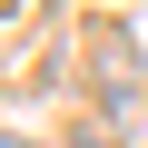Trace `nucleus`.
<instances>
[{"mask_svg":"<svg viewBox=\"0 0 148 148\" xmlns=\"http://www.w3.org/2000/svg\"><path fill=\"white\" fill-rule=\"evenodd\" d=\"M59 148H128V138H119V128H99V119H89V128H69V138H59Z\"/></svg>","mask_w":148,"mask_h":148,"instance_id":"obj_1","label":"nucleus"},{"mask_svg":"<svg viewBox=\"0 0 148 148\" xmlns=\"http://www.w3.org/2000/svg\"><path fill=\"white\" fill-rule=\"evenodd\" d=\"M0 148H20V138H0Z\"/></svg>","mask_w":148,"mask_h":148,"instance_id":"obj_2","label":"nucleus"}]
</instances>
